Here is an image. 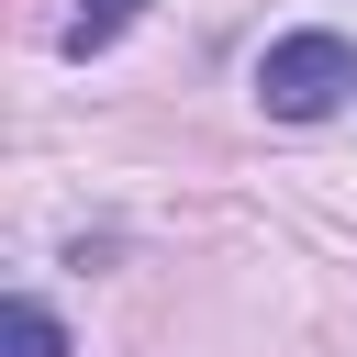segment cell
<instances>
[{"mask_svg":"<svg viewBox=\"0 0 357 357\" xmlns=\"http://www.w3.org/2000/svg\"><path fill=\"white\" fill-rule=\"evenodd\" d=\"M346 89H357V45L324 33V22H301V33H279V45L257 56V100H268L279 123H324Z\"/></svg>","mask_w":357,"mask_h":357,"instance_id":"1","label":"cell"},{"mask_svg":"<svg viewBox=\"0 0 357 357\" xmlns=\"http://www.w3.org/2000/svg\"><path fill=\"white\" fill-rule=\"evenodd\" d=\"M134 22H145V0H78V11H67V33H56V45H67V56H112V45H123V33H134Z\"/></svg>","mask_w":357,"mask_h":357,"instance_id":"2","label":"cell"},{"mask_svg":"<svg viewBox=\"0 0 357 357\" xmlns=\"http://www.w3.org/2000/svg\"><path fill=\"white\" fill-rule=\"evenodd\" d=\"M0 357H67V324H56V312L22 290V301L0 312Z\"/></svg>","mask_w":357,"mask_h":357,"instance_id":"3","label":"cell"}]
</instances>
